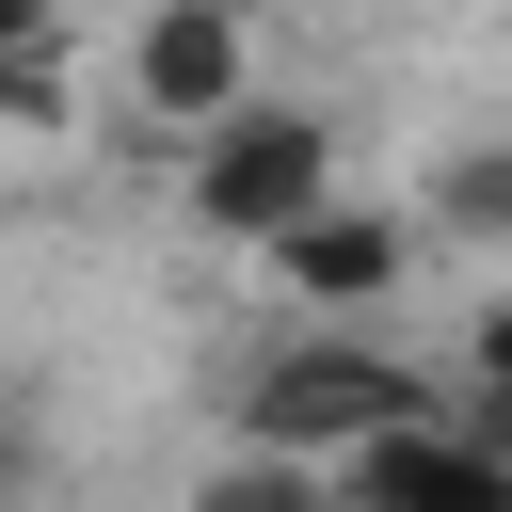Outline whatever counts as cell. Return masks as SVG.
<instances>
[{
	"label": "cell",
	"instance_id": "cell-4",
	"mask_svg": "<svg viewBox=\"0 0 512 512\" xmlns=\"http://www.w3.org/2000/svg\"><path fill=\"white\" fill-rule=\"evenodd\" d=\"M336 512H512V464L464 432V416H400L336 464Z\"/></svg>",
	"mask_w": 512,
	"mask_h": 512
},
{
	"label": "cell",
	"instance_id": "cell-11",
	"mask_svg": "<svg viewBox=\"0 0 512 512\" xmlns=\"http://www.w3.org/2000/svg\"><path fill=\"white\" fill-rule=\"evenodd\" d=\"M0 48H64V0H0Z\"/></svg>",
	"mask_w": 512,
	"mask_h": 512
},
{
	"label": "cell",
	"instance_id": "cell-3",
	"mask_svg": "<svg viewBox=\"0 0 512 512\" xmlns=\"http://www.w3.org/2000/svg\"><path fill=\"white\" fill-rule=\"evenodd\" d=\"M128 112L144 128H224V112H256V16L240 0H144V32H128Z\"/></svg>",
	"mask_w": 512,
	"mask_h": 512
},
{
	"label": "cell",
	"instance_id": "cell-6",
	"mask_svg": "<svg viewBox=\"0 0 512 512\" xmlns=\"http://www.w3.org/2000/svg\"><path fill=\"white\" fill-rule=\"evenodd\" d=\"M192 512H336V480H320V464H272V448H224V464L192 480Z\"/></svg>",
	"mask_w": 512,
	"mask_h": 512
},
{
	"label": "cell",
	"instance_id": "cell-8",
	"mask_svg": "<svg viewBox=\"0 0 512 512\" xmlns=\"http://www.w3.org/2000/svg\"><path fill=\"white\" fill-rule=\"evenodd\" d=\"M464 432L512 464V288L480 304V336H464Z\"/></svg>",
	"mask_w": 512,
	"mask_h": 512
},
{
	"label": "cell",
	"instance_id": "cell-7",
	"mask_svg": "<svg viewBox=\"0 0 512 512\" xmlns=\"http://www.w3.org/2000/svg\"><path fill=\"white\" fill-rule=\"evenodd\" d=\"M432 224H464V240L512 256V144H464V160L432 176Z\"/></svg>",
	"mask_w": 512,
	"mask_h": 512
},
{
	"label": "cell",
	"instance_id": "cell-5",
	"mask_svg": "<svg viewBox=\"0 0 512 512\" xmlns=\"http://www.w3.org/2000/svg\"><path fill=\"white\" fill-rule=\"evenodd\" d=\"M272 272H288V288H304V304H320L336 336H368V320L400 304V272H416V224H400V208H352V192H336V208H304V224L272 240Z\"/></svg>",
	"mask_w": 512,
	"mask_h": 512
},
{
	"label": "cell",
	"instance_id": "cell-9",
	"mask_svg": "<svg viewBox=\"0 0 512 512\" xmlns=\"http://www.w3.org/2000/svg\"><path fill=\"white\" fill-rule=\"evenodd\" d=\"M0 128H64V48H0Z\"/></svg>",
	"mask_w": 512,
	"mask_h": 512
},
{
	"label": "cell",
	"instance_id": "cell-2",
	"mask_svg": "<svg viewBox=\"0 0 512 512\" xmlns=\"http://www.w3.org/2000/svg\"><path fill=\"white\" fill-rule=\"evenodd\" d=\"M304 208H336V128L304 112V96H256V112H224L208 144H192V224L208 240H288Z\"/></svg>",
	"mask_w": 512,
	"mask_h": 512
},
{
	"label": "cell",
	"instance_id": "cell-12",
	"mask_svg": "<svg viewBox=\"0 0 512 512\" xmlns=\"http://www.w3.org/2000/svg\"><path fill=\"white\" fill-rule=\"evenodd\" d=\"M240 16H256V0H240Z\"/></svg>",
	"mask_w": 512,
	"mask_h": 512
},
{
	"label": "cell",
	"instance_id": "cell-1",
	"mask_svg": "<svg viewBox=\"0 0 512 512\" xmlns=\"http://www.w3.org/2000/svg\"><path fill=\"white\" fill-rule=\"evenodd\" d=\"M224 416H240V448H272V464H352L368 432H400V416H448L384 336H288V352H256L240 384H224Z\"/></svg>",
	"mask_w": 512,
	"mask_h": 512
},
{
	"label": "cell",
	"instance_id": "cell-10",
	"mask_svg": "<svg viewBox=\"0 0 512 512\" xmlns=\"http://www.w3.org/2000/svg\"><path fill=\"white\" fill-rule=\"evenodd\" d=\"M32 496H48V416L0 400V512H32Z\"/></svg>",
	"mask_w": 512,
	"mask_h": 512
}]
</instances>
